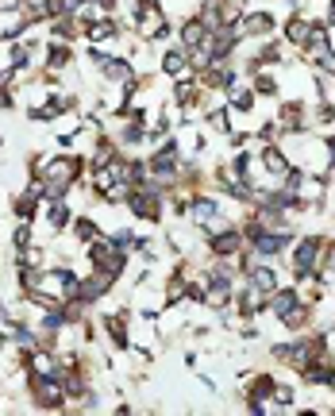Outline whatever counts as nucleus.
Instances as JSON below:
<instances>
[{
    "label": "nucleus",
    "instance_id": "obj_14",
    "mask_svg": "<svg viewBox=\"0 0 335 416\" xmlns=\"http://www.w3.org/2000/svg\"><path fill=\"white\" fill-rule=\"evenodd\" d=\"M209 124H212V127H216V131H227V112H224V109L209 112Z\"/></svg>",
    "mask_w": 335,
    "mask_h": 416
},
{
    "label": "nucleus",
    "instance_id": "obj_9",
    "mask_svg": "<svg viewBox=\"0 0 335 416\" xmlns=\"http://www.w3.org/2000/svg\"><path fill=\"white\" fill-rule=\"evenodd\" d=\"M31 370H35V378H58V367H54V358L47 351H35L31 355Z\"/></svg>",
    "mask_w": 335,
    "mask_h": 416
},
{
    "label": "nucleus",
    "instance_id": "obj_13",
    "mask_svg": "<svg viewBox=\"0 0 335 416\" xmlns=\"http://www.w3.org/2000/svg\"><path fill=\"white\" fill-rule=\"evenodd\" d=\"M66 220H70V208L58 200V205L51 208V224H54V227H66Z\"/></svg>",
    "mask_w": 335,
    "mask_h": 416
},
{
    "label": "nucleus",
    "instance_id": "obj_10",
    "mask_svg": "<svg viewBox=\"0 0 335 416\" xmlns=\"http://www.w3.org/2000/svg\"><path fill=\"white\" fill-rule=\"evenodd\" d=\"M251 285L259 293H274L277 289V274L270 266H259V270H251Z\"/></svg>",
    "mask_w": 335,
    "mask_h": 416
},
{
    "label": "nucleus",
    "instance_id": "obj_4",
    "mask_svg": "<svg viewBox=\"0 0 335 416\" xmlns=\"http://www.w3.org/2000/svg\"><path fill=\"white\" fill-rule=\"evenodd\" d=\"M270 27H274V16H270V12H254V16L239 19V27H235V35H266Z\"/></svg>",
    "mask_w": 335,
    "mask_h": 416
},
{
    "label": "nucleus",
    "instance_id": "obj_15",
    "mask_svg": "<svg viewBox=\"0 0 335 416\" xmlns=\"http://www.w3.org/2000/svg\"><path fill=\"white\" fill-rule=\"evenodd\" d=\"M274 401H277V405H293V390H285V385H274Z\"/></svg>",
    "mask_w": 335,
    "mask_h": 416
},
{
    "label": "nucleus",
    "instance_id": "obj_1",
    "mask_svg": "<svg viewBox=\"0 0 335 416\" xmlns=\"http://www.w3.org/2000/svg\"><path fill=\"white\" fill-rule=\"evenodd\" d=\"M77 177V159H54L47 166V182H42V193L47 197H62L70 189V182Z\"/></svg>",
    "mask_w": 335,
    "mask_h": 416
},
{
    "label": "nucleus",
    "instance_id": "obj_2",
    "mask_svg": "<svg viewBox=\"0 0 335 416\" xmlns=\"http://www.w3.org/2000/svg\"><path fill=\"white\" fill-rule=\"evenodd\" d=\"M320 247H324L320 239H301V243H297V250H293V270H297L301 278L316 270V262H320Z\"/></svg>",
    "mask_w": 335,
    "mask_h": 416
},
{
    "label": "nucleus",
    "instance_id": "obj_3",
    "mask_svg": "<svg viewBox=\"0 0 335 416\" xmlns=\"http://www.w3.org/2000/svg\"><path fill=\"white\" fill-rule=\"evenodd\" d=\"M262 166H266V174L274 177V182H281V177H289V159H285L277 147H266L262 150Z\"/></svg>",
    "mask_w": 335,
    "mask_h": 416
},
{
    "label": "nucleus",
    "instance_id": "obj_19",
    "mask_svg": "<svg viewBox=\"0 0 335 416\" xmlns=\"http://www.w3.org/2000/svg\"><path fill=\"white\" fill-rule=\"evenodd\" d=\"M332 385H335V370H332Z\"/></svg>",
    "mask_w": 335,
    "mask_h": 416
},
{
    "label": "nucleus",
    "instance_id": "obj_17",
    "mask_svg": "<svg viewBox=\"0 0 335 416\" xmlns=\"http://www.w3.org/2000/svg\"><path fill=\"white\" fill-rule=\"evenodd\" d=\"M0 12H19V0H0Z\"/></svg>",
    "mask_w": 335,
    "mask_h": 416
},
{
    "label": "nucleus",
    "instance_id": "obj_8",
    "mask_svg": "<svg viewBox=\"0 0 335 416\" xmlns=\"http://www.w3.org/2000/svg\"><path fill=\"white\" fill-rule=\"evenodd\" d=\"M285 35H289V42H297V47H309L312 27H309V19H304V16H293L289 24H285Z\"/></svg>",
    "mask_w": 335,
    "mask_h": 416
},
{
    "label": "nucleus",
    "instance_id": "obj_11",
    "mask_svg": "<svg viewBox=\"0 0 335 416\" xmlns=\"http://www.w3.org/2000/svg\"><path fill=\"white\" fill-rule=\"evenodd\" d=\"M231 250H239V235H235L231 227L212 235V255H231Z\"/></svg>",
    "mask_w": 335,
    "mask_h": 416
},
{
    "label": "nucleus",
    "instance_id": "obj_12",
    "mask_svg": "<svg viewBox=\"0 0 335 416\" xmlns=\"http://www.w3.org/2000/svg\"><path fill=\"white\" fill-rule=\"evenodd\" d=\"M112 35H116V27H112V24H92L89 27V39H97V42L112 39Z\"/></svg>",
    "mask_w": 335,
    "mask_h": 416
},
{
    "label": "nucleus",
    "instance_id": "obj_6",
    "mask_svg": "<svg viewBox=\"0 0 335 416\" xmlns=\"http://www.w3.org/2000/svg\"><path fill=\"white\" fill-rule=\"evenodd\" d=\"M162 70H166L170 77H181V81H185V77H189V70H193V66H189V54H185V47H181V50H170L166 58H162Z\"/></svg>",
    "mask_w": 335,
    "mask_h": 416
},
{
    "label": "nucleus",
    "instance_id": "obj_16",
    "mask_svg": "<svg viewBox=\"0 0 335 416\" xmlns=\"http://www.w3.org/2000/svg\"><path fill=\"white\" fill-rule=\"evenodd\" d=\"M31 243V232H27V224L24 227H16V247H27Z\"/></svg>",
    "mask_w": 335,
    "mask_h": 416
},
{
    "label": "nucleus",
    "instance_id": "obj_7",
    "mask_svg": "<svg viewBox=\"0 0 335 416\" xmlns=\"http://www.w3.org/2000/svg\"><path fill=\"white\" fill-rule=\"evenodd\" d=\"M204 39H209V27H204L201 24V16H197V19H189V24H185L181 27V47L185 50H193V47H201V42Z\"/></svg>",
    "mask_w": 335,
    "mask_h": 416
},
{
    "label": "nucleus",
    "instance_id": "obj_18",
    "mask_svg": "<svg viewBox=\"0 0 335 416\" xmlns=\"http://www.w3.org/2000/svg\"><path fill=\"white\" fill-rule=\"evenodd\" d=\"M8 104H12V97H8L4 89H0V109H8Z\"/></svg>",
    "mask_w": 335,
    "mask_h": 416
},
{
    "label": "nucleus",
    "instance_id": "obj_5",
    "mask_svg": "<svg viewBox=\"0 0 335 416\" xmlns=\"http://www.w3.org/2000/svg\"><path fill=\"white\" fill-rule=\"evenodd\" d=\"M297 305H301V301H297V293H293V289H274V293H270V301H266V308L274 312V317H285V312H293Z\"/></svg>",
    "mask_w": 335,
    "mask_h": 416
}]
</instances>
